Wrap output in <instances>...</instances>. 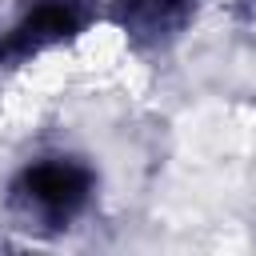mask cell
Returning <instances> with one entry per match:
<instances>
[{
  "mask_svg": "<svg viewBox=\"0 0 256 256\" xmlns=\"http://www.w3.org/2000/svg\"><path fill=\"white\" fill-rule=\"evenodd\" d=\"M100 200V168L72 148H44L4 180V216L16 232L56 240L80 228Z\"/></svg>",
  "mask_w": 256,
  "mask_h": 256,
  "instance_id": "6da1fadb",
  "label": "cell"
},
{
  "mask_svg": "<svg viewBox=\"0 0 256 256\" xmlns=\"http://www.w3.org/2000/svg\"><path fill=\"white\" fill-rule=\"evenodd\" d=\"M104 24V0H16L0 20V68H28Z\"/></svg>",
  "mask_w": 256,
  "mask_h": 256,
  "instance_id": "7a4b0ae2",
  "label": "cell"
},
{
  "mask_svg": "<svg viewBox=\"0 0 256 256\" xmlns=\"http://www.w3.org/2000/svg\"><path fill=\"white\" fill-rule=\"evenodd\" d=\"M196 16L200 0H104V24H112L140 56H164L176 48Z\"/></svg>",
  "mask_w": 256,
  "mask_h": 256,
  "instance_id": "3957f363",
  "label": "cell"
},
{
  "mask_svg": "<svg viewBox=\"0 0 256 256\" xmlns=\"http://www.w3.org/2000/svg\"><path fill=\"white\" fill-rule=\"evenodd\" d=\"M232 4H240V8H256V0H232Z\"/></svg>",
  "mask_w": 256,
  "mask_h": 256,
  "instance_id": "277c9868",
  "label": "cell"
}]
</instances>
